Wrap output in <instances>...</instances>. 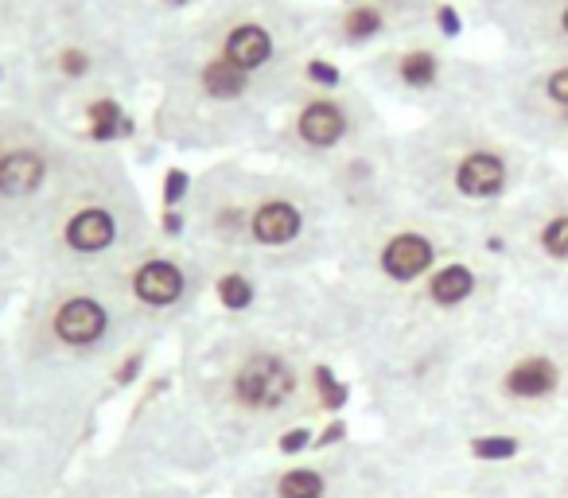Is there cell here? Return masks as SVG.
Wrapping results in <instances>:
<instances>
[{
  "mask_svg": "<svg viewBox=\"0 0 568 498\" xmlns=\"http://www.w3.org/2000/svg\"><path fill=\"white\" fill-rule=\"evenodd\" d=\"M448 413L452 433H568V304L503 312L467 358Z\"/></svg>",
  "mask_w": 568,
  "mask_h": 498,
  "instance_id": "1",
  "label": "cell"
},
{
  "mask_svg": "<svg viewBox=\"0 0 568 498\" xmlns=\"http://www.w3.org/2000/svg\"><path fill=\"white\" fill-rule=\"evenodd\" d=\"M534 172V152L495 125L479 102L440 105L402 152V183L420 211L471 230L495 222Z\"/></svg>",
  "mask_w": 568,
  "mask_h": 498,
  "instance_id": "2",
  "label": "cell"
},
{
  "mask_svg": "<svg viewBox=\"0 0 568 498\" xmlns=\"http://www.w3.org/2000/svg\"><path fill=\"white\" fill-rule=\"evenodd\" d=\"M475 237L487 254L503 257L534 301L568 304V175L537 164L526 191Z\"/></svg>",
  "mask_w": 568,
  "mask_h": 498,
  "instance_id": "3",
  "label": "cell"
},
{
  "mask_svg": "<svg viewBox=\"0 0 568 498\" xmlns=\"http://www.w3.org/2000/svg\"><path fill=\"white\" fill-rule=\"evenodd\" d=\"M475 102L534 156H568V55H506L479 67Z\"/></svg>",
  "mask_w": 568,
  "mask_h": 498,
  "instance_id": "4",
  "label": "cell"
},
{
  "mask_svg": "<svg viewBox=\"0 0 568 498\" xmlns=\"http://www.w3.org/2000/svg\"><path fill=\"white\" fill-rule=\"evenodd\" d=\"M545 451L518 464H479L459 451L420 456L417 471L402 464L397 498H541Z\"/></svg>",
  "mask_w": 568,
  "mask_h": 498,
  "instance_id": "5",
  "label": "cell"
},
{
  "mask_svg": "<svg viewBox=\"0 0 568 498\" xmlns=\"http://www.w3.org/2000/svg\"><path fill=\"white\" fill-rule=\"evenodd\" d=\"M121 308L125 301L98 288H63L43 308V339L71 358H105L118 339Z\"/></svg>",
  "mask_w": 568,
  "mask_h": 498,
  "instance_id": "6",
  "label": "cell"
},
{
  "mask_svg": "<svg viewBox=\"0 0 568 498\" xmlns=\"http://www.w3.org/2000/svg\"><path fill=\"white\" fill-rule=\"evenodd\" d=\"M129 222H133V206H125L121 199L82 191L59 211L55 250L71 262H105V257L129 254L136 245L129 234Z\"/></svg>",
  "mask_w": 568,
  "mask_h": 498,
  "instance_id": "7",
  "label": "cell"
},
{
  "mask_svg": "<svg viewBox=\"0 0 568 498\" xmlns=\"http://www.w3.org/2000/svg\"><path fill=\"white\" fill-rule=\"evenodd\" d=\"M510 55H568V0H483Z\"/></svg>",
  "mask_w": 568,
  "mask_h": 498,
  "instance_id": "8",
  "label": "cell"
},
{
  "mask_svg": "<svg viewBox=\"0 0 568 498\" xmlns=\"http://www.w3.org/2000/svg\"><path fill=\"white\" fill-rule=\"evenodd\" d=\"M389 82L409 98H444L452 102H475L471 82H456V63L433 40H413L405 48L389 51Z\"/></svg>",
  "mask_w": 568,
  "mask_h": 498,
  "instance_id": "9",
  "label": "cell"
},
{
  "mask_svg": "<svg viewBox=\"0 0 568 498\" xmlns=\"http://www.w3.org/2000/svg\"><path fill=\"white\" fill-rule=\"evenodd\" d=\"M51 187V144L36 129L0 133V211L32 206Z\"/></svg>",
  "mask_w": 568,
  "mask_h": 498,
  "instance_id": "10",
  "label": "cell"
},
{
  "mask_svg": "<svg viewBox=\"0 0 568 498\" xmlns=\"http://www.w3.org/2000/svg\"><path fill=\"white\" fill-rule=\"evenodd\" d=\"M191 296V270L168 254H149L129 262L125 277H121V301L136 312L149 316H168V312L183 308Z\"/></svg>",
  "mask_w": 568,
  "mask_h": 498,
  "instance_id": "11",
  "label": "cell"
},
{
  "mask_svg": "<svg viewBox=\"0 0 568 498\" xmlns=\"http://www.w3.org/2000/svg\"><path fill=\"white\" fill-rule=\"evenodd\" d=\"M308 237V203L293 191L245 195V245L261 254H284Z\"/></svg>",
  "mask_w": 568,
  "mask_h": 498,
  "instance_id": "12",
  "label": "cell"
},
{
  "mask_svg": "<svg viewBox=\"0 0 568 498\" xmlns=\"http://www.w3.org/2000/svg\"><path fill=\"white\" fill-rule=\"evenodd\" d=\"M351 129H355V118H351V105L335 94H312L308 102L296 110L293 118V136L301 149L308 152H335L351 141Z\"/></svg>",
  "mask_w": 568,
  "mask_h": 498,
  "instance_id": "13",
  "label": "cell"
},
{
  "mask_svg": "<svg viewBox=\"0 0 568 498\" xmlns=\"http://www.w3.org/2000/svg\"><path fill=\"white\" fill-rule=\"evenodd\" d=\"M214 48L234 67H242L245 74H253V79L281 59V43H276L273 24L261 17H237V20H230V24H222Z\"/></svg>",
  "mask_w": 568,
  "mask_h": 498,
  "instance_id": "14",
  "label": "cell"
},
{
  "mask_svg": "<svg viewBox=\"0 0 568 498\" xmlns=\"http://www.w3.org/2000/svg\"><path fill=\"white\" fill-rule=\"evenodd\" d=\"M195 90L214 105H234L245 102L253 90V74H245L242 67H234L219 48H211L195 67Z\"/></svg>",
  "mask_w": 568,
  "mask_h": 498,
  "instance_id": "15",
  "label": "cell"
},
{
  "mask_svg": "<svg viewBox=\"0 0 568 498\" xmlns=\"http://www.w3.org/2000/svg\"><path fill=\"white\" fill-rule=\"evenodd\" d=\"M87 136L98 149L121 144L133 136V118H129V110L113 94H98L87 102Z\"/></svg>",
  "mask_w": 568,
  "mask_h": 498,
  "instance_id": "16",
  "label": "cell"
},
{
  "mask_svg": "<svg viewBox=\"0 0 568 498\" xmlns=\"http://www.w3.org/2000/svg\"><path fill=\"white\" fill-rule=\"evenodd\" d=\"M51 498H168L164 490H156L152 482H144V475H129V471H113V475H98V479L82 482L71 490H51Z\"/></svg>",
  "mask_w": 568,
  "mask_h": 498,
  "instance_id": "17",
  "label": "cell"
},
{
  "mask_svg": "<svg viewBox=\"0 0 568 498\" xmlns=\"http://www.w3.org/2000/svg\"><path fill=\"white\" fill-rule=\"evenodd\" d=\"M308 394H312V402H316V409L335 413L347 405L351 389H347V382L332 370V363H312L308 366Z\"/></svg>",
  "mask_w": 568,
  "mask_h": 498,
  "instance_id": "18",
  "label": "cell"
},
{
  "mask_svg": "<svg viewBox=\"0 0 568 498\" xmlns=\"http://www.w3.org/2000/svg\"><path fill=\"white\" fill-rule=\"evenodd\" d=\"M214 301L226 312H250L253 301H257L253 277L245 270H222L219 277H214Z\"/></svg>",
  "mask_w": 568,
  "mask_h": 498,
  "instance_id": "19",
  "label": "cell"
},
{
  "mask_svg": "<svg viewBox=\"0 0 568 498\" xmlns=\"http://www.w3.org/2000/svg\"><path fill=\"white\" fill-rule=\"evenodd\" d=\"M541 498H568V433H560L545 451Z\"/></svg>",
  "mask_w": 568,
  "mask_h": 498,
  "instance_id": "20",
  "label": "cell"
},
{
  "mask_svg": "<svg viewBox=\"0 0 568 498\" xmlns=\"http://www.w3.org/2000/svg\"><path fill=\"white\" fill-rule=\"evenodd\" d=\"M55 74L63 82H71V87L87 82L90 74H94V51L82 48V43H63V48L55 51Z\"/></svg>",
  "mask_w": 568,
  "mask_h": 498,
  "instance_id": "21",
  "label": "cell"
},
{
  "mask_svg": "<svg viewBox=\"0 0 568 498\" xmlns=\"http://www.w3.org/2000/svg\"><path fill=\"white\" fill-rule=\"evenodd\" d=\"M304 79H308V87H316L320 94H335V90H343V67L332 63L327 55H312L308 63H304Z\"/></svg>",
  "mask_w": 568,
  "mask_h": 498,
  "instance_id": "22",
  "label": "cell"
},
{
  "mask_svg": "<svg viewBox=\"0 0 568 498\" xmlns=\"http://www.w3.org/2000/svg\"><path fill=\"white\" fill-rule=\"evenodd\" d=\"M191 199V175L183 167H168L164 180H160V206H172V211H183Z\"/></svg>",
  "mask_w": 568,
  "mask_h": 498,
  "instance_id": "23",
  "label": "cell"
},
{
  "mask_svg": "<svg viewBox=\"0 0 568 498\" xmlns=\"http://www.w3.org/2000/svg\"><path fill=\"white\" fill-rule=\"evenodd\" d=\"M187 206L183 211H172V206H160L156 211V230L164 242H180L183 234H187Z\"/></svg>",
  "mask_w": 568,
  "mask_h": 498,
  "instance_id": "24",
  "label": "cell"
},
{
  "mask_svg": "<svg viewBox=\"0 0 568 498\" xmlns=\"http://www.w3.org/2000/svg\"><path fill=\"white\" fill-rule=\"evenodd\" d=\"M141 366H144V350H133L129 358H121V366L113 370V382H118V386H133Z\"/></svg>",
  "mask_w": 568,
  "mask_h": 498,
  "instance_id": "25",
  "label": "cell"
},
{
  "mask_svg": "<svg viewBox=\"0 0 568 498\" xmlns=\"http://www.w3.org/2000/svg\"><path fill=\"white\" fill-rule=\"evenodd\" d=\"M168 4H172V9H183V4H187V0H168Z\"/></svg>",
  "mask_w": 568,
  "mask_h": 498,
  "instance_id": "26",
  "label": "cell"
},
{
  "mask_svg": "<svg viewBox=\"0 0 568 498\" xmlns=\"http://www.w3.org/2000/svg\"><path fill=\"white\" fill-rule=\"evenodd\" d=\"M0 79H4V67H0Z\"/></svg>",
  "mask_w": 568,
  "mask_h": 498,
  "instance_id": "27",
  "label": "cell"
}]
</instances>
